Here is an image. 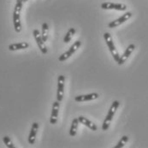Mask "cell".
I'll return each instance as SVG.
<instances>
[{"label":"cell","instance_id":"1","mask_svg":"<svg viewBox=\"0 0 148 148\" xmlns=\"http://www.w3.org/2000/svg\"><path fill=\"white\" fill-rule=\"evenodd\" d=\"M119 106H120L119 101H116V100L113 101L112 105H111L110 110H109V111H108V113H107V116H106V119H105V121H104V123H103V124H102V130H103V131H106V130L109 128L110 124V123H111V121H112V119H113V116H114L116 111L117 110Z\"/></svg>","mask_w":148,"mask_h":148},{"label":"cell","instance_id":"2","mask_svg":"<svg viewBox=\"0 0 148 148\" xmlns=\"http://www.w3.org/2000/svg\"><path fill=\"white\" fill-rule=\"evenodd\" d=\"M104 38H105L106 45H107V46H108V48H109V50H110V53H111V55H112V57L114 58V60L117 63L119 61L121 56L119 55L117 50L116 49V47L114 45V43H113V40H112L111 35L109 33H106L104 34Z\"/></svg>","mask_w":148,"mask_h":148},{"label":"cell","instance_id":"3","mask_svg":"<svg viewBox=\"0 0 148 148\" xmlns=\"http://www.w3.org/2000/svg\"><path fill=\"white\" fill-rule=\"evenodd\" d=\"M81 45H82V42H81L80 40H77L76 42L74 43L68 51L63 53V54L59 57V58H58L59 61H60V62H64L66 59H68L69 57H71V56L77 51V49H79V47L81 46Z\"/></svg>","mask_w":148,"mask_h":148},{"label":"cell","instance_id":"4","mask_svg":"<svg viewBox=\"0 0 148 148\" xmlns=\"http://www.w3.org/2000/svg\"><path fill=\"white\" fill-rule=\"evenodd\" d=\"M101 8L104 10H116L120 11H124L127 10V6L123 3H110L106 2L101 4Z\"/></svg>","mask_w":148,"mask_h":148},{"label":"cell","instance_id":"5","mask_svg":"<svg viewBox=\"0 0 148 148\" xmlns=\"http://www.w3.org/2000/svg\"><path fill=\"white\" fill-rule=\"evenodd\" d=\"M34 36V39L37 42V45L39 46V48L40 49L41 52L43 54H46L47 53V48L45 45V41L43 40L42 37H41V34L40 33V31L38 29H34V33H33Z\"/></svg>","mask_w":148,"mask_h":148},{"label":"cell","instance_id":"6","mask_svg":"<svg viewBox=\"0 0 148 148\" xmlns=\"http://www.w3.org/2000/svg\"><path fill=\"white\" fill-rule=\"evenodd\" d=\"M64 81H65V77L64 75H59L58 79V95H57V99L58 101L61 102L64 99Z\"/></svg>","mask_w":148,"mask_h":148},{"label":"cell","instance_id":"7","mask_svg":"<svg viewBox=\"0 0 148 148\" xmlns=\"http://www.w3.org/2000/svg\"><path fill=\"white\" fill-rule=\"evenodd\" d=\"M131 16H132V13H131V12H126L124 15H123V16H122L121 17H119L118 19H116V20H115V21L110 22L109 25H108V27H109L110 28H114V27H118V26H120L121 24L124 23L125 21H127Z\"/></svg>","mask_w":148,"mask_h":148},{"label":"cell","instance_id":"8","mask_svg":"<svg viewBox=\"0 0 148 148\" xmlns=\"http://www.w3.org/2000/svg\"><path fill=\"white\" fill-rule=\"evenodd\" d=\"M59 106L60 102L59 101H55L52 105V111L50 118V123L51 124H56L58 123V110H59Z\"/></svg>","mask_w":148,"mask_h":148},{"label":"cell","instance_id":"9","mask_svg":"<svg viewBox=\"0 0 148 148\" xmlns=\"http://www.w3.org/2000/svg\"><path fill=\"white\" fill-rule=\"evenodd\" d=\"M134 49H135V45H134V44L129 45L127 47L126 51H124V53L123 54V56L120 57V59H119V61L117 62V64H119V65H122V64H124V63L127 61V58H129V56L132 54V52L134 51Z\"/></svg>","mask_w":148,"mask_h":148},{"label":"cell","instance_id":"10","mask_svg":"<svg viewBox=\"0 0 148 148\" xmlns=\"http://www.w3.org/2000/svg\"><path fill=\"white\" fill-rule=\"evenodd\" d=\"M39 129V123H34L32 127H31V131L28 136V143L30 145H34L35 143V138H36V134Z\"/></svg>","mask_w":148,"mask_h":148},{"label":"cell","instance_id":"11","mask_svg":"<svg viewBox=\"0 0 148 148\" xmlns=\"http://www.w3.org/2000/svg\"><path fill=\"white\" fill-rule=\"evenodd\" d=\"M99 98V94L96 92L90 93V94H86V95H79L75 98V100L77 102H84V101H90Z\"/></svg>","mask_w":148,"mask_h":148},{"label":"cell","instance_id":"12","mask_svg":"<svg viewBox=\"0 0 148 148\" xmlns=\"http://www.w3.org/2000/svg\"><path fill=\"white\" fill-rule=\"evenodd\" d=\"M13 23H14V27L16 32L20 33L21 30V18H20V13L14 11L13 13Z\"/></svg>","mask_w":148,"mask_h":148},{"label":"cell","instance_id":"13","mask_svg":"<svg viewBox=\"0 0 148 148\" xmlns=\"http://www.w3.org/2000/svg\"><path fill=\"white\" fill-rule=\"evenodd\" d=\"M78 120H79V123H81L82 124H83L85 125L86 127H89L91 130H92V131H96L97 130V126L92 123V122H91V121H89L87 118H86L84 116H79L78 117Z\"/></svg>","mask_w":148,"mask_h":148},{"label":"cell","instance_id":"14","mask_svg":"<svg viewBox=\"0 0 148 148\" xmlns=\"http://www.w3.org/2000/svg\"><path fill=\"white\" fill-rule=\"evenodd\" d=\"M29 45L27 42H20L16 43V44H11L9 45V50L10 51H17V50H23L28 48Z\"/></svg>","mask_w":148,"mask_h":148},{"label":"cell","instance_id":"15","mask_svg":"<svg viewBox=\"0 0 148 148\" xmlns=\"http://www.w3.org/2000/svg\"><path fill=\"white\" fill-rule=\"evenodd\" d=\"M78 125H79V120L78 118H75L72 121V124H71V127L69 130V134L72 137H75L77 133V129H78Z\"/></svg>","mask_w":148,"mask_h":148},{"label":"cell","instance_id":"16","mask_svg":"<svg viewBox=\"0 0 148 148\" xmlns=\"http://www.w3.org/2000/svg\"><path fill=\"white\" fill-rule=\"evenodd\" d=\"M75 32H76V30H75L74 27L69 28V30L68 31V33L66 34V35H65V37H64V43L69 42V41L71 40V39L73 38V36L75 35Z\"/></svg>","mask_w":148,"mask_h":148},{"label":"cell","instance_id":"17","mask_svg":"<svg viewBox=\"0 0 148 148\" xmlns=\"http://www.w3.org/2000/svg\"><path fill=\"white\" fill-rule=\"evenodd\" d=\"M48 24L46 22H44L42 24V33H41V37H42L43 40L45 42L47 41V39H48Z\"/></svg>","mask_w":148,"mask_h":148},{"label":"cell","instance_id":"18","mask_svg":"<svg viewBox=\"0 0 148 148\" xmlns=\"http://www.w3.org/2000/svg\"><path fill=\"white\" fill-rule=\"evenodd\" d=\"M127 140H128V137L126 136V135H124V136H123L122 138H121V140H120V141L117 143V145L116 146H115V147L114 148H122L124 146H125V144L127 142Z\"/></svg>","mask_w":148,"mask_h":148},{"label":"cell","instance_id":"19","mask_svg":"<svg viewBox=\"0 0 148 148\" xmlns=\"http://www.w3.org/2000/svg\"><path fill=\"white\" fill-rule=\"evenodd\" d=\"M3 142H4V144L6 145V147H9V148L15 147V146L13 145V143H12L11 140L10 139V137H8V136H4V137L3 138Z\"/></svg>","mask_w":148,"mask_h":148},{"label":"cell","instance_id":"20","mask_svg":"<svg viewBox=\"0 0 148 148\" xmlns=\"http://www.w3.org/2000/svg\"><path fill=\"white\" fill-rule=\"evenodd\" d=\"M22 3H23L22 2H17V3H16V6H15V10H14V11L21 13V8H22Z\"/></svg>","mask_w":148,"mask_h":148},{"label":"cell","instance_id":"21","mask_svg":"<svg viewBox=\"0 0 148 148\" xmlns=\"http://www.w3.org/2000/svg\"><path fill=\"white\" fill-rule=\"evenodd\" d=\"M17 2H22V0H16V3H17ZM22 3H23V2H22Z\"/></svg>","mask_w":148,"mask_h":148},{"label":"cell","instance_id":"22","mask_svg":"<svg viewBox=\"0 0 148 148\" xmlns=\"http://www.w3.org/2000/svg\"><path fill=\"white\" fill-rule=\"evenodd\" d=\"M27 0H22V2H23V3H25V2H27Z\"/></svg>","mask_w":148,"mask_h":148}]
</instances>
